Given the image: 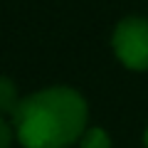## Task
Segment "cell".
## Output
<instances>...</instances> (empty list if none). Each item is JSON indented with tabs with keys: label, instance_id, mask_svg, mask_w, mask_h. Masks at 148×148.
Returning <instances> with one entry per match:
<instances>
[{
	"label": "cell",
	"instance_id": "1",
	"mask_svg": "<svg viewBox=\"0 0 148 148\" xmlns=\"http://www.w3.org/2000/svg\"><path fill=\"white\" fill-rule=\"evenodd\" d=\"M89 106L72 86H47L20 99L12 111L15 138L22 148H69L86 131Z\"/></svg>",
	"mask_w": 148,
	"mask_h": 148
},
{
	"label": "cell",
	"instance_id": "4",
	"mask_svg": "<svg viewBox=\"0 0 148 148\" xmlns=\"http://www.w3.org/2000/svg\"><path fill=\"white\" fill-rule=\"evenodd\" d=\"M79 148H111V138L104 128L99 126H86V131L79 136Z\"/></svg>",
	"mask_w": 148,
	"mask_h": 148
},
{
	"label": "cell",
	"instance_id": "6",
	"mask_svg": "<svg viewBox=\"0 0 148 148\" xmlns=\"http://www.w3.org/2000/svg\"><path fill=\"white\" fill-rule=\"evenodd\" d=\"M143 143H146V148H148V128H146V133H143Z\"/></svg>",
	"mask_w": 148,
	"mask_h": 148
},
{
	"label": "cell",
	"instance_id": "5",
	"mask_svg": "<svg viewBox=\"0 0 148 148\" xmlns=\"http://www.w3.org/2000/svg\"><path fill=\"white\" fill-rule=\"evenodd\" d=\"M12 138H15V128H12V123H8L5 116H0V148H10Z\"/></svg>",
	"mask_w": 148,
	"mask_h": 148
},
{
	"label": "cell",
	"instance_id": "3",
	"mask_svg": "<svg viewBox=\"0 0 148 148\" xmlns=\"http://www.w3.org/2000/svg\"><path fill=\"white\" fill-rule=\"evenodd\" d=\"M17 104H20V96H17L15 82L0 74V116L3 114H10L12 116V111L17 109Z\"/></svg>",
	"mask_w": 148,
	"mask_h": 148
},
{
	"label": "cell",
	"instance_id": "2",
	"mask_svg": "<svg viewBox=\"0 0 148 148\" xmlns=\"http://www.w3.org/2000/svg\"><path fill=\"white\" fill-rule=\"evenodd\" d=\"M111 49L116 59L131 72L148 69V20L141 15H128L119 20L111 35Z\"/></svg>",
	"mask_w": 148,
	"mask_h": 148
}]
</instances>
